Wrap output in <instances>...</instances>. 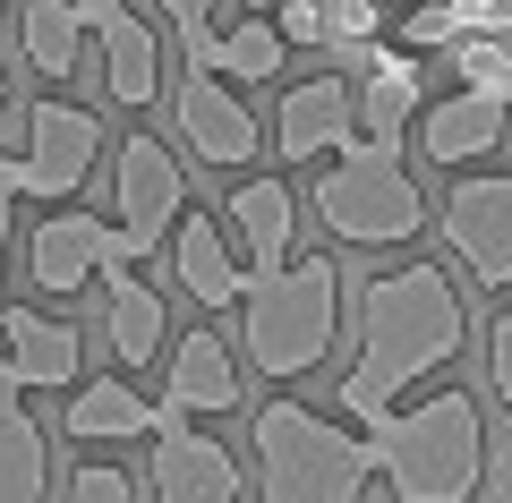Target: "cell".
I'll use <instances>...</instances> for the list:
<instances>
[{
    "label": "cell",
    "mask_w": 512,
    "mask_h": 503,
    "mask_svg": "<svg viewBox=\"0 0 512 503\" xmlns=\"http://www.w3.org/2000/svg\"><path fill=\"white\" fill-rule=\"evenodd\" d=\"M77 376H86L77 324L43 307H0V393H69Z\"/></svg>",
    "instance_id": "13"
},
{
    "label": "cell",
    "mask_w": 512,
    "mask_h": 503,
    "mask_svg": "<svg viewBox=\"0 0 512 503\" xmlns=\"http://www.w3.org/2000/svg\"><path fill=\"white\" fill-rule=\"evenodd\" d=\"M453 265L487 290H512V171H453V197L427 214Z\"/></svg>",
    "instance_id": "8"
},
{
    "label": "cell",
    "mask_w": 512,
    "mask_h": 503,
    "mask_svg": "<svg viewBox=\"0 0 512 503\" xmlns=\"http://www.w3.org/2000/svg\"><path fill=\"white\" fill-rule=\"evenodd\" d=\"M9 248H18V197H0V282H9Z\"/></svg>",
    "instance_id": "32"
},
{
    "label": "cell",
    "mask_w": 512,
    "mask_h": 503,
    "mask_svg": "<svg viewBox=\"0 0 512 503\" xmlns=\"http://www.w3.org/2000/svg\"><path fill=\"white\" fill-rule=\"evenodd\" d=\"M427 103V60L402 52V43H367L359 77H350V111H359V137L376 145H402V128L419 120Z\"/></svg>",
    "instance_id": "18"
},
{
    "label": "cell",
    "mask_w": 512,
    "mask_h": 503,
    "mask_svg": "<svg viewBox=\"0 0 512 503\" xmlns=\"http://www.w3.org/2000/svg\"><path fill=\"white\" fill-rule=\"evenodd\" d=\"M146 444H154V461H146L154 503H239L248 495V469H239V452L222 435L188 427V418H163Z\"/></svg>",
    "instance_id": "11"
},
{
    "label": "cell",
    "mask_w": 512,
    "mask_h": 503,
    "mask_svg": "<svg viewBox=\"0 0 512 503\" xmlns=\"http://www.w3.org/2000/svg\"><path fill=\"white\" fill-rule=\"evenodd\" d=\"M111 265H137V256H128L120 231H111L103 214H86V205H43L35 231H26V282H35L43 299H77V290H94Z\"/></svg>",
    "instance_id": "9"
},
{
    "label": "cell",
    "mask_w": 512,
    "mask_h": 503,
    "mask_svg": "<svg viewBox=\"0 0 512 503\" xmlns=\"http://www.w3.org/2000/svg\"><path fill=\"white\" fill-rule=\"evenodd\" d=\"M9 162H18V197L69 205L77 188L94 180V162H103V120H94L86 103L43 94V103H26V145Z\"/></svg>",
    "instance_id": "7"
},
{
    "label": "cell",
    "mask_w": 512,
    "mask_h": 503,
    "mask_svg": "<svg viewBox=\"0 0 512 503\" xmlns=\"http://www.w3.org/2000/svg\"><path fill=\"white\" fill-rule=\"evenodd\" d=\"M77 9H86V43L103 52V94L120 111H146L163 94V35L128 0H77Z\"/></svg>",
    "instance_id": "14"
},
{
    "label": "cell",
    "mask_w": 512,
    "mask_h": 503,
    "mask_svg": "<svg viewBox=\"0 0 512 503\" xmlns=\"http://www.w3.org/2000/svg\"><path fill=\"white\" fill-rule=\"evenodd\" d=\"M487 384H495V401H512V307L487 324Z\"/></svg>",
    "instance_id": "29"
},
{
    "label": "cell",
    "mask_w": 512,
    "mask_h": 503,
    "mask_svg": "<svg viewBox=\"0 0 512 503\" xmlns=\"http://www.w3.org/2000/svg\"><path fill=\"white\" fill-rule=\"evenodd\" d=\"M316 9H325V52L359 60L367 43H384V9L376 0H316Z\"/></svg>",
    "instance_id": "27"
},
{
    "label": "cell",
    "mask_w": 512,
    "mask_h": 503,
    "mask_svg": "<svg viewBox=\"0 0 512 503\" xmlns=\"http://www.w3.org/2000/svg\"><path fill=\"white\" fill-rule=\"evenodd\" d=\"M18 60L43 86H69L86 60V9L77 0H18Z\"/></svg>",
    "instance_id": "23"
},
{
    "label": "cell",
    "mask_w": 512,
    "mask_h": 503,
    "mask_svg": "<svg viewBox=\"0 0 512 503\" xmlns=\"http://www.w3.org/2000/svg\"><path fill=\"white\" fill-rule=\"evenodd\" d=\"M444 60H453V86L487 94V103H512V35H453Z\"/></svg>",
    "instance_id": "25"
},
{
    "label": "cell",
    "mask_w": 512,
    "mask_h": 503,
    "mask_svg": "<svg viewBox=\"0 0 512 503\" xmlns=\"http://www.w3.org/2000/svg\"><path fill=\"white\" fill-rule=\"evenodd\" d=\"M410 128H419V154L436 162V171H478V162L512 137V103H487V94L453 86V94H427Z\"/></svg>",
    "instance_id": "16"
},
{
    "label": "cell",
    "mask_w": 512,
    "mask_h": 503,
    "mask_svg": "<svg viewBox=\"0 0 512 503\" xmlns=\"http://www.w3.org/2000/svg\"><path fill=\"white\" fill-rule=\"evenodd\" d=\"M0 9H9V0H0Z\"/></svg>",
    "instance_id": "36"
},
{
    "label": "cell",
    "mask_w": 512,
    "mask_h": 503,
    "mask_svg": "<svg viewBox=\"0 0 512 503\" xmlns=\"http://www.w3.org/2000/svg\"><path fill=\"white\" fill-rule=\"evenodd\" d=\"M461 35H512V0H453Z\"/></svg>",
    "instance_id": "30"
},
{
    "label": "cell",
    "mask_w": 512,
    "mask_h": 503,
    "mask_svg": "<svg viewBox=\"0 0 512 503\" xmlns=\"http://www.w3.org/2000/svg\"><path fill=\"white\" fill-rule=\"evenodd\" d=\"M265 145H274L282 162H299V171H316V162H333L342 145H359V111H350V77H299V86H282L274 120H265Z\"/></svg>",
    "instance_id": "12"
},
{
    "label": "cell",
    "mask_w": 512,
    "mask_h": 503,
    "mask_svg": "<svg viewBox=\"0 0 512 503\" xmlns=\"http://www.w3.org/2000/svg\"><path fill=\"white\" fill-rule=\"evenodd\" d=\"M461 342H470V316H461L453 265H436V256L384 265L376 282L359 290V350H350L342 393H333L342 418H350V427L384 418L410 384H427L436 367H453Z\"/></svg>",
    "instance_id": "1"
},
{
    "label": "cell",
    "mask_w": 512,
    "mask_h": 503,
    "mask_svg": "<svg viewBox=\"0 0 512 503\" xmlns=\"http://www.w3.org/2000/svg\"><path fill=\"white\" fill-rule=\"evenodd\" d=\"M163 256H171V282H180L197 307H239V282H248V265L231 256L222 222H205V214H180V222L163 231Z\"/></svg>",
    "instance_id": "20"
},
{
    "label": "cell",
    "mask_w": 512,
    "mask_h": 503,
    "mask_svg": "<svg viewBox=\"0 0 512 503\" xmlns=\"http://www.w3.org/2000/svg\"><path fill=\"white\" fill-rule=\"evenodd\" d=\"M222 222H231V256L248 273H274L299 256V188L274 180V171H248V180L231 188V205H222Z\"/></svg>",
    "instance_id": "15"
},
{
    "label": "cell",
    "mask_w": 512,
    "mask_h": 503,
    "mask_svg": "<svg viewBox=\"0 0 512 503\" xmlns=\"http://www.w3.org/2000/svg\"><path fill=\"white\" fill-rule=\"evenodd\" d=\"M154 401H163V418H222V410H239V359H231V342H222L214 324L163 342V393Z\"/></svg>",
    "instance_id": "17"
},
{
    "label": "cell",
    "mask_w": 512,
    "mask_h": 503,
    "mask_svg": "<svg viewBox=\"0 0 512 503\" xmlns=\"http://www.w3.org/2000/svg\"><path fill=\"white\" fill-rule=\"evenodd\" d=\"M103 342H111V367H120V376H128V367H154V359H163V342H171L163 299H154L128 265L103 273Z\"/></svg>",
    "instance_id": "22"
},
{
    "label": "cell",
    "mask_w": 512,
    "mask_h": 503,
    "mask_svg": "<svg viewBox=\"0 0 512 503\" xmlns=\"http://www.w3.org/2000/svg\"><path fill=\"white\" fill-rule=\"evenodd\" d=\"M171 128H180V145L197 162H214V171H256V154H265L256 103L239 86H222V77H205V69H188L180 86H171Z\"/></svg>",
    "instance_id": "10"
},
{
    "label": "cell",
    "mask_w": 512,
    "mask_h": 503,
    "mask_svg": "<svg viewBox=\"0 0 512 503\" xmlns=\"http://www.w3.org/2000/svg\"><path fill=\"white\" fill-rule=\"evenodd\" d=\"M308 214H316V231L333 239V248H410V239L427 231V188L410 180V162L393 154V145H376V137H359V145H342L333 162H316V188H308Z\"/></svg>",
    "instance_id": "5"
},
{
    "label": "cell",
    "mask_w": 512,
    "mask_h": 503,
    "mask_svg": "<svg viewBox=\"0 0 512 503\" xmlns=\"http://www.w3.org/2000/svg\"><path fill=\"white\" fill-rule=\"evenodd\" d=\"M137 486H128V469L120 461H86V469H69V495L60 503H128Z\"/></svg>",
    "instance_id": "28"
},
{
    "label": "cell",
    "mask_w": 512,
    "mask_h": 503,
    "mask_svg": "<svg viewBox=\"0 0 512 503\" xmlns=\"http://www.w3.org/2000/svg\"><path fill=\"white\" fill-rule=\"evenodd\" d=\"M265 9H274V0H239V18H265Z\"/></svg>",
    "instance_id": "33"
},
{
    "label": "cell",
    "mask_w": 512,
    "mask_h": 503,
    "mask_svg": "<svg viewBox=\"0 0 512 503\" xmlns=\"http://www.w3.org/2000/svg\"><path fill=\"white\" fill-rule=\"evenodd\" d=\"M154 9H163L171 35H205V26L222 18V0H154Z\"/></svg>",
    "instance_id": "31"
},
{
    "label": "cell",
    "mask_w": 512,
    "mask_h": 503,
    "mask_svg": "<svg viewBox=\"0 0 512 503\" xmlns=\"http://www.w3.org/2000/svg\"><path fill=\"white\" fill-rule=\"evenodd\" d=\"M393 43H402V52H419V60H436L444 43L461 35V18H453V0H402V9H393Z\"/></svg>",
    "instance_id": "26"
},
{
    "label": "cell",
    "mask_w": 512,
    "mask_h": 503,
    "mask_svg": "<svg viewBox=\"0 0 512 503\" xmlns=\"http://www.w3.org/2000/svg\"><path fill=\"white\" fill-rule=\"evenodd\" d=\"M180 214H188V171L171 162L163 137L128 128L120 154H111V231H120V248L128 256H154Z\"/></svg>",
    "instance_id": "6"
},
{
    "label": "cell",
    "mask_w": 512,
    "mask_h": 503,
    "mask_svg": "<svg viewBox=\"0 0 512 503\" xmlns=\"http://www.w3.org/2000/svg\"><path fill=\"white\" fill-rule=\"evenodd\" d=\"M333 324H342V265L325 248L239 282V350L265 384L316 376L333 359Z\"/></svg>",
    "instance_id": "3"
},
{
    "label": "cell",
    "mask_w": 512,
    "mask_h": 503,
    "mask_svg": "<svg viewBox=\"0 0 512 503\" xmlns=\"http://www.w3.org/2000/svg\"><path fill=\"white\" fill-rule=\"evenodd\" d=\"M60 427H69L77 444H137V435L163 427V401L137 393V384L111 367V376H77V384H69V410H60Z\"/></svg>",
    "instance_id": "19"
},
{
    "label": "cell",
    "mask_w": 512,
    "mask_h": 503,
    "mask_svg": "<svg viewBox=\"0 0 512 503\" xmlns=\"http://www.w3.org/2000/svg\"><path fill=\"white\" fill-rule=\"evenodd\" d=\"M52 495V444L18 393H0V503H43Z\"/></svg>",
    "instance_id": "24"
},
{
    "label": "cell",
    "mask_w": 512,
    "mask_h": 503,
    "mask_svg": "<svg viewBox=\"0 0 512 503\" xmlns=\"http://www.w3.org/2000/svg\"><path fill=\"white\" fill-rule=\"evenodd\" d=\"M376 9H384V18H393V9H402V0H376Z\"/></svg>",
    "instance_id": "35"
},
{
    "label": "cell",
    "mask_w": 512,
    "mask_h": 503,
    "mask_svg": "<svg viewBox=\"0 0 512 503\" xmlns=\"http://www.w3.org/2000/svg\"><path fill=\"white\" fill-rule=\"evenodd\" d=\"M367 461L393 503H478L487 486V418L461 393H427L410 410L367 418Z\"/></svg>",
    "instance_id": "2"
},
{
    "label": "cell",
    "mask_w": 512,
    "mask_h": 503,
    "mask_svg": "<svg viewBox=\"0 0 512 503\" xmlns=\"http://www.w3.org/2000/svg\"><path fill=\"white\" fill-rule=\"evenodd\" d=\"M0 111H9V69H0Z\"/></svg>",
    "instance_id": "34"
},
{
    "label": "cell",
    "mask_w": 512,
    "mask_h": 503,
    "mask_svg": "<svg viewBox=\"0 0 512 503\" xmlns=\"http://www.w3.org/2000/svg\"><path fill=\"white\" fill-rule=\"evenodd\" d=\"M248 461H256V503H359L376 486L367 427L325 418L308 401H256Z\"/></svg>",
    "instance_id": "4"
},
{
    "label": "cell",
    "mask_w": 512,
    "mask_h": 503,
    "mask_svg": "<svg viewBox=\"0 0 512 503\" xmlns=\"http://www.w3.org/2000/svg\"><path fill=\"white\" fill-rule=\"evenodd\" d=\"M188 43V69L222 77V86H274L291 43L274 35V18H231V26H205V35H180Z\"/></svg>",
    "instance_id": "21"
}]
</instances>
